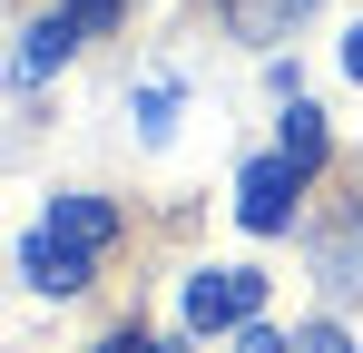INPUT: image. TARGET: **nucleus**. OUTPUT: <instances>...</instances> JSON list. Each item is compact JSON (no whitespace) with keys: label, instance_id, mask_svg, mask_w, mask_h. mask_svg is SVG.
Returning a JSON list of instances; mask_svg holds the SVG:
<instances>
[{"label":"nucleus","instance_id":"0eeeda50","mask_svg":"<svg viewBox=\"0 0 363 353\" xmlns=\"http://www.w3.org/2000/svg\"><path fill=\"white\" fill-rule=\"evenodd\" d=\"M167 118H177V89H167V79L138 89V128H147V138H167Z\"/></svg>","mask_w":363,"mask_h":353},{"label":"nucleus","instance_id":"423d86ee","mask_svg":"<svg viewBox=\"0 0 363 353\" xmlns=\"http://www.w3.org/2000/svg\"><path fill=\"white\" fill-rule=\"evenodd\" d=\"M285 157H295L304 176L324 167V108H304V99H295V108H285Z\"/></svg>","mask_w":363,"mask_h":353},{"label":"nucleus","instance_id":"9d476101","mask_svg":"<svg viewBox=\"0 0 363 353\" xmlns=\"http://www.w3.org/2000/svg\"><path fill=\"white\" fill-rule=\"evenodd\" d=\"M344 69H354V79H363V30H354V40H344Z\"/></svg>","mask_w":363,"mask_h":353},{"label":"nucleus","instance_id":"f257e3e1","mask_svg":"<svg viewBox=\"0 0 363 353\" xmlns=\"http://www.w3.org/2000/svg\"><path fill=\"white\" fill-rule=\"evenodd\" d=\"M118 245V206L108 196H89V186H69V196H50V216L30 226V245H20V275L40 294H79L89 275H99V255Z\"/></svg>","mask_w":363,"mask_h":353},{"label":"nucleus","instance_id":"1a4fd4ad","mask_svg":"<svg viewBox=\"0 0 363 353\" xmlns=\"http://www.w3.org/2000/svg\"><path fill=\"white\" fill-rule=\"evenodd\" d=\"M99 353H157V344H147V334H108Z\"/></svg>","mask_w":363,"mask_h":353},{"label":"nucleus","instance_id":"f03ea898","mask_svg":"<svg viewBox=\"0 0 363 353\" xmlns=\"http://www.w3.org/2000/svg\"><path fill=\"white\" fill-rule=\"evenodd\" d=\"M255 304H265V275H255V265H206V275H186V324H196V334L255 324Z\"/></svg>","mask_w":363,"mask_h":353},{"label":"nucleus","instance_id":"39448f33","mask_svg":"<svg viewBox=\"0 0 363 353\" xmlns=\"http://www.w3.org/2000/svg\"><path fill=\"white\" fill-rule=\"evenodd\" d=\"M236 353H354L334 324H304V334H265V324H236Z\"/></svg>","mask_w":363,"mask_h":353},{"label":"nucleus","instance_id":"20e7f679","mask_svg":"<svg viewBox=\"0 0 363 353\" xmlns=\"http://www.w3.org/2000/svg\"><path fill=\"white\" fill-rule=\"evenodd\" d=\"M69 50H79V20H69V10H60V20H40V30H30V50L10 59V89H30V79H50V69H60Z\"/></svg>","mask_w":363,"mask_h":353},{"label":"nucleus","instance_id":"7ed1b4c3","mask_svg":"<svg viewBox=\"0 0 363 353\" xmlns=\"http://www.w3.org/2000/svg\"><path fill=\"white\" fill-rule=\"evenodd\" d=\"M295 196H304V167L275 147V157H255V167L236 176V216L255 235H275V226H295Z\"/></svg>","mask_w":363,"mask_h":353},{"label":"nucleus","instance_id":"6e6552de","mask_svg":"<svg viewBox=\"0 0 363 353\" xmlns=\"http://www.w3.org/2000/svg\"><path fill=\"white\" fill-rule=\"evenodd\" d=\"M69 20H79V40H89V30H108V20H118V0H69Z\"/></svg>","mask_w":363,"mask_h":353}]
</instances>
